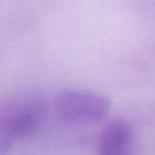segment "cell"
<instances>
[{"instance_id":"6da1fadb","label":"cell","mask_w":155,"mask_h":155,"mask_svg":"<svg viewBox=\"0 0 155 155\" xmlns=\"http://www.w3.org/2000/svg\"><path fill=\"white\" fill-rule=\"evenodd\" d=\"M46 102L35 92H15L0 98V155L13 143L34 133L44 121Z\"/></svg>"},{"instance_id":"7a4b0ae2","label":"cell","mask_w":155,"mask_h":155,"mask_svg":"<svg viewBox=\"0 0 155 155\" xmlns=\"http://www.w3.org/2000/svg\"><path fill=\"white\" fill-rule=\"evenodd\" d=\"M53 105L57 115L63 121L73 125H88L107 116L110 101L88 91L64 90L57 93Z\"/></svg>"},{"instance_id":"3957f363","label":"cell","mask_w":155,"mask_h":155,"mask_svg":"<svg viewBox=\"0 0 155 155\" xmlns=\"http://www.w3.org/2000/svg\"><path fill=\"white\" fill-rule=\"evenodd\" d=\"M133 132L125 120H115L102 131L98 144V155H131Z\"/></svg>"}]
</instances>
